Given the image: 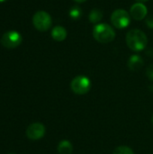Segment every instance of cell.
Returning a JSON list of instances; mask_svg holds the SVG:
<instances>
[{
    "mask_svg": "<svg viewBox=\"0 0 153 154\" xmlns=\"http://www.w3.org/2000/svg\"><path fill=\"white\" fill-rule=\"evenodd\" d=\"M127 46L135 52L143 51L148 43L146 34L139 29H132L126 34Z\"/></svg>",
    "mask_w": 153,
    "mask_h": 154,
    "instance_id": "1",
    "label": "cell"
},
{
    "mask_svg": "<svg viewBox=\"0 0 153 154\" xmlns=\"http://www.w3.org/2000/svg\"><path fill=\"white\" fill-rule=\"evenodd\" d=\"M93 37L100 43H109L115 40V32L107 23H97L93 28Z\"/></svg>",
    "mask_w": 153,
    "mask_h": 154,
    "instance_id": "2",
    "label": "cell"
},
{
    "mask_svg": "<svg viewBox=\"0 0 153 154\" xmlns=\"http://www.w3.org/2000/svg\"><path fill=\"white\" fill-rule=\"evenodd\" d=\"M111 23L116 29H125L131 23V14L126 10L116 9L111 14Z\"/></svg>",
    "mask_w": 153,
    "mask_h": 154,
    "instance_id": "3",
    "label": "cell"
},
{
    "mask_svg": "<svg viewBox=\"0 0 153 154\" xmlns=\"http://www.w3.org/2000/svg\"><path fill=\"white\" fill-rule=\"evenodd\" d=\"M32 23L38 31L46 32L51 27V16L45 11H38L32 16Z\"/></svg>",
    "mask_w": 153,
    "mask_h": 154,
    "instance_id": "4",
    "label": "cell"
},
{
    "mask_svg": "<svg viewBox=\"0 0 153 154\" xmlns=\"http://www.w3.org/2000/svg\"><path fill=\"white\" fill-rule=\"evenodd\" d=\"M70 88L77 95H85L88 93L91 88V81L86 76H77L72 79Z\"/></svg>",
    "mask_w": 153,
    "mask_h": 154,
    "instance_id": "5",
    "label": "cell"
},
{
    "mask_svg": "<svg viewBox=\"0 0 153 154\" xmlns=\"http://www.w3.org/2000/svg\"><path fill=\"white\" fill-rule=\"evenodd\" d=\"M23 38L16 31H8L1 37V44L6 49H14L22 43Z\"/></svg>",
    "mask_w": 153,
    "mask_h": 154,
    "instance_id": "6",
    "label": "cell"
},
{
    "mask_svg": "<svg viewBox=\"0 0 153 154\" xmlns=\"http://www.w3.org/2000/svg\"><path fill=\"white\" fill-rule=\"evenodd\" d=\"M45 134V127L41 123H34L28 126L26 129V136L32 141L42 138Z\"/></svg>",
    "mask_w": 153,
    "mask_h": 154,
    "instance_id": "7",
    "label": "cell"
},
{
    "mask_svg": "<svg viewBox=\"0 0 153 154\" xmlns=\"http://www.w3.org/2000/svg\"><path fill=\"white\" fill-rule=\"evenodd\" d=\"M148 14V9L146 5L143 3L137 2L133 4L130 9V14L131 16L137 21H142L143 20Z\"/></svg>",
    "mask_w": 153,
    "mask_h": 154,
    "instance_id": "8",
    "label": "cell"
},
{
    "mask_svg": "<svg viewBox=\"0 0 153 154\" xmlns=\"http://www.w3.org/2000/svg\"><path fill=\"white\" fill-rule=\"evenodd\" d=\"M142 66H143V60L140 55L134 54L129 58L128 68L132 71H138L142 68Z\"/></svg>",
    "mask_w": 153,
    "mask_h": 154,
    "instance_id": "9",
    "label": "cell"
},
{
    "mask_svg": "<svg viewBox=\"0 0 153 154\" xmlns=\"http://www.w3.org/2000/svg\"><path fill=\"white\" fill-rule=\"evenodd\" d=\"M51 37L56 42H63L67 38V31L63 26L57 25L51 30Z\"/></svg>",
    "mask_w": 153,
    "mask_h": 154,
    "instance_id": "10",
    "label": "cell"
},
{
    "mask_svg": "<svg viewBox=\"0 0 153 154\" xmlns=\"http://www.w3.org/2000/svg\"><path fill=\"white\" fill-rule=\"evenodd\" d=\"M58 152L60 154H71L73 152V146L70 142L63 140L58 145Z\"/></svg>",
    "mask_w": 153,
    "mask_h": 154,
    "instance_id": "11",
    "label": "cell"
},
{
    "mask_svg": "<svg viewBox=\"0 0 153 154\" xmlns=\"http://www.w3.org/2000/svg\"><path fill=\"white\" fill-rule=\"evenodd\" d=\"M102 18H103V13L101 10H99L97 8L91 10L89 13V15H88V19H89L90 23H99L102 20Z\"/></svg>",
    "mask_w": 153,
    "mask_h": 154,
    "instance_id": "12",
    "label": "cell"
},
{
    "mask_svg": "<svg viewBox=\"0 0 153 154\" xmlns=\"http://www.w3.org/2000/svg\"><path fill=\"white\" fill-rule=\"evenodd\" d=\"M69 14L72 20H78L82 16V9L78 5H74L69 9Z\"/></svg>",
    "mask_w": 153,
    "mask_h": 154,
    "instance_id": "13",
    "label": "cell"
},
{
    "mask_svg": "<svg viewBox=\"0 0 153 154\" xmlns=\"http://www.w3.org/2000/svg\"><path fill=\"white\" fill-rule=\"evenodd\" d=\"M113 154H135L133 152V151L128 147V146H118L117 148L115 149Z\"/></svg>",
    "mask_w": 153,
    "mask_h": 154,
    "instance_id": "14",
    "label": "cell"
},
{
    "mask_svg": "<svg viewBox=\"0 0 153 154\" xmlns=\"http://www.w3.org/2000/svg\"><path fill=\"white\" fill-rule=\"evenodd\" d=\"M146 75H147V77L149 78L150 80L153 81V64L150 65L147 68V69H146Z\"/></svg>",
    "mask_w": 153,
    "mask_h": 154,
    "instance_id": "15",
    "label": "cell"
},
{
    "mask_svg": "<svg viewBox=\"0 0 153 154\" xmlns=\"http://www.w3.org/2000/svg\"><path fill=\"white\" fill-rule=\"evenodd\" d=\"M146 23L149 28L153 29V16H150L146 19Z\"/></svg>",
    "mask_w": 153,
    "mask_h": 154,
    "instance_id": "16",
    "label": "cell"
},
{
    "mask_svg": "<svg viewBox=\"0 0 153 154\" xmlns=\"http://www.w3.org/2000/svg\"><path fill=\"white\" fill-rule=\"evenodd\" d=\"M75 2H77V3H84V2H86L87 0H74Z\"/></svg>",
    "mask_w": 153,
    "mask_h": 154,
    "instance_id": "17",
    "label": "cell"
},
{
    "mask_svg": "<svg viewBox=\"0 0 153 154\" xmlns=\"http://www.w3.org/2000/svg\"><path fill=\"white\" fill-rule=\"evenodd\" d=\"M137 2H140V3H144V2H147L149 0H136Z\"/></svg>",
    "mask_w": 153,
    "mask_h": 154,
    "instance_id": "18",
    "label": "cell"
},
{
    "mask_svg": "<svg viewBox=\"0 0 153 154\" xmlns=\"http://www.w3.org/2000/svg\"><path fill=\"white\" fill-rule=\"evenodd\" d=\"M6 0H0V3H3V2H5Z\"/></svg>",
    "mask_w": 153,
    "mask_h": 154,
    "instance_id": "19",
    "label": "cell"
},
{
    "mask_svg": "<svg viewBox=\"0 0 153 154\" xmlns=\"http://www.w3.org/2000/svg\"><path fill=\"white\" fill-rule=\"evenodd\" d=\"M151 121H152V124H153V116H152V120H151Z\"/></svg>",
    "mask_w": 153,
    "mask_h": 154,
    "instance_id": "20",
    "label": "cell"
},
{
    "mask_svg": "<svg viewBox=\"0 0 153 154\" xmlns=\"http://www.w3.org/2000/svg\"><path fill=\"white\" fill-rule=\"evenodd\" d=\"M11 154H14V153H11Z\"/></svg>",
    "mask_w": 153,
    "mask_h": 154,
    "instance_id": "21",
    "label": "cell"
}]
</instances>
